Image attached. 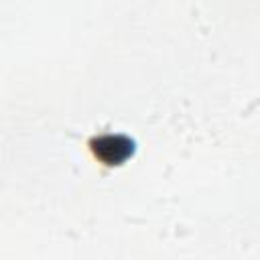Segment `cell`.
I'll use <instances>...</instances> for the list:
<instances>
[{"label": "cell", "mask_w": 260, "mask_h": 260, "mask_svg": "<svg viewBox=\"0 0 260 260\" xmlns=\"http://www.w3.org/2000/svg\"><path fill=\"white\" fill-rule=\"evenodd\" d=\"M89 144L95 150V154H100L102 158H106L110 162H118V160L126 158L128 154H132V148H134V142L128 140L122 134H118V136H114V134H100Z\"/></svg>", "instance_id": "6da1fadb"}]
</instances>
